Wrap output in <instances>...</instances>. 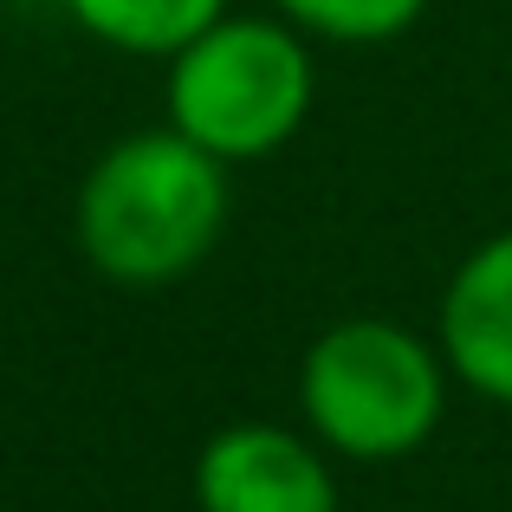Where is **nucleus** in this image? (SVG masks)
I'll return each instance as SVG.
<instances>
[{
    "label": "nucleus",
    "mask_w": 512,
    "mask_h": 512,
    "mask_svg": "<svg viewBox=\"0 0 512 512\" xmlns=\"http://www.w3.org/2000/svg\"><path fill=\"white\" fill-rule=\"evenodd\" d=\"M65 7L91 39L137 59H175L214 20H227V0H65Z\"/></svg>",
    "instance_id": "obj_6"
},
{
    "label": "nucleus",
    "mask_w": 512,
    "mask_h": 512,
    "mask_svg": "<svg viewBox=\"0 0 512 512\" xmlns=\"http://www.w3.org/2000/svg\"><path fill=\"white\" fill-rule=\"evenodd\" d=\"M305 428L344 461H402L448 409L441 344L396 318H344L299 363Z\"/></svg>",
    "instance_id": "obj_3"
},
{
    "label": "nucleus",
    "mask_w": 512,
    "mask_h": 512,
    "mask_svg": "<svg viewBox=\"0 0 512 512\" xmlns=\"http://www.w3.org/2000/svg\"><path fill=\"white\" fill-rule=\"evenodd\" d=\"M441 363L474 396L512 409V227L480 240L441 292Z\"/></svg>",
    "instance_id": "obj_5"
},
{
    "label": "nucleus",
    "mask_w": 512,
    "mask_h": 512,
    "mask_svg": "<svg viewBox=\"0 0 512 512\" xmlns=\"http://www.w3.org/2000/svg\"><path fill=\"white\" fill-rule=\"evenodd\" d=\"M201 512H338V480L305 435L273 422H234L195 454Z\"/></svg>",
    "instance_id": "obj_4"
},
{
    "label": "nucleus",
    "mask_w": 512,
    "mask_h": 512,
    "mask_svg": "<svg viewBox=\"0 0 512 512\" xmlns=\"http://www.w3.org/2000/svg\"><path fill=\"white\" fill-rule=\"evenodd\" d=\"M227 227V163L182 130L117 137L78 182V253L111 286H175Z\"/></svg>",
    "instance_id": "obj_1"
},
{
    "label": "nucleus",
    "mask_w": 512,
    "mask_h": 512,
    "mask_svg": "<svg viewBox=\"0 0 512 512\" xmlns=\"http://www.w3.org/2000/svg\"><path fill=\"white\" fill-rule=\"evenodd\" d=\"M163 98L169 130H182L214 163H260L305 130L318 65L292 20L227 13L169 59Z\"/></svg>",
    "instance_id": "obj_2"
},
{
    "label": "nucleus",
    "mask_w": 512,
    "mask_h": 512,
    "mask_svg": "<svg viewBox=\"0 0 512 512\" xmlns=\"http://www.w3.org/2000/svg\"><path fill=\"white\" fill-rule=\"evenodd\" d=\"M279 20H292L305 39H331V46H383L402 39L428 13V0H273Z\"/></svg>",
    "instance_id": "obj_7"
}]
</instances>
